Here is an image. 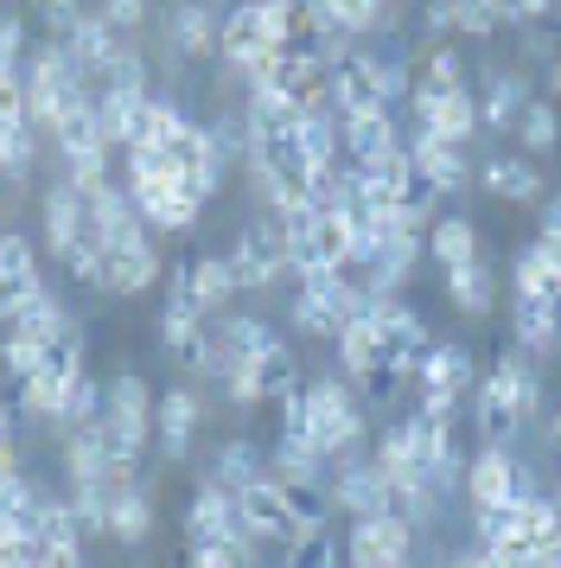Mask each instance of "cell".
Wrapping results in <instances>:
<instances>
[{
    "label": "cell",
    "instance_id": "5bb4252c",
    "mask_svg": "<svg viewBox=\"0 0 561 568\" xmlns=\"http://www.w3.org/2000/svg\"><path fill=\"white\" fill-rule=\"evenodd\" d=\"M326 498L338 517H389V486L370 460H332L326 466Z\"/></svg>",
    "mask_w": 561,
    "mask_h": 568
},
{
    "label": "cell",
    "instance_id": "ba28073f",
    "mask_svg": "<svg viewBox=\"0 0 561 568\" xmlns=\"http://www.w3.org/2000/svg\"><path fill=\"white\" fill-rule=\"evenodd\" d=\"M71 320H76V313L45 287V294H39V301L13 320V326H0V364H7V377H13V384H26V377L45 364V352L58 345V333H64Z\"/></svg>",
    "mask_w": 561,
    "mask_h": 568
},
{
    "label": "cell",
    "instance_id": "d6a6232c",
    "mask_svg": "<svg viewBox=\"0 0 561 568\" xmlns=\"http://www.w3.org/2000/svg\"><path fill=\"white\" fill-rule=\"evenodd\" d=\"M211 479H217L224 491H243V486H255V479H268V454H262L249 435H236V440H224V454H217V466H211Z\"/></svg>",
    "mask_w": 561,
    "mask_h": 568
},
{
    "label": "cell",
    "instance_id": "44dd1931",
    "mask_svg": "<svg viewBox=\"0 0 561 568\" xmlns=\"http://www.w3.org/2000/svg\"><path fill=\"white\" fill-rule=\"evenodd\" d=\"M479 185L491 199H504V205H542L549 199V185L536 173L530 154H484L479 160Z\"/></svg>",
    "mask_w": 561,
    "mask_h": 568
},
{
    "label": "cell",
    "instance_id": "7402d4cb",
    "mask_svg": "<svg viewBox=\"0 0 561 568\" xmlns=\"http://www.w3.org/2000/svg\"><path fill=\"white\" fill-rule=\"evenodd\" d=\"M166 32H173V52L185 58V64H204V58L217 52V39H224V20L211 13V0H178Z\"/></svg>",
    "mask_w": 561,
    "mask_h": 568
},
{
    "label": "cell",
    "instance_id": "60d3db41",
    "mask_svg": "<svg viewBox=\"0 0 561 568\" xmlns=\"http://www.w3.org/2000/svg\"><path fill=\"white\" fill-rule=\"evenodd\" d=\"M536 243L561 262V192H549V199H542V231H536Z\"/></svg>",
    "mask_w": 561,
    "mask_h": 568
},
{
    "label": "cell",
    "instance_id": "52a82bcc",
    "mask_svg": "<svg viewBox=\"0 0 561 568\" xmlns=\"http://www.w3.org/2000/svg\"><path fill=\"white\" fill-rule=\"evenodd\" d=\"M160 275H166V256H160V236H153L141 217L102 236V294L134 301V294H147Z\"/></svg>",
    "mask_w": 561,
    "mask_h": 568
},
{
    "label": "cell",
    "instance_id": "74e56055",
    "mask_svg": "<svg viewBox=\"0 0 561 568\" xmlns=\"http://www.w3.org/2000/svg\"><path fill=\"white\" fill-rule=\"evenodd\" d=\"M109 32H122V39H134V32L147 27V13H153V0H102V7H90Z\"/></svg>",
    "mask_w": 561,
    "mask_h": 568
},
{
    "label": "cell",
    "instance_id": "2e32d148",
    "mask_svg": "<svg viewBox=\"0 0 561 568\" xmlns=\"http://www.w3.org/2000/svg\"><path fill=\"white\" fill-rule=\"evenodd\" d=\"M408 160H415V173L440 192V199H453V192H466V180H472V160H466V141H453V134H434V129H415L408 134Z\"/></svg>",
    "mask_w": 561,
    "mask_h": 568
},
{
    "label": "cell",
    "instance_id": "f35d334b",
    "mask_svg": "<svg viewBox=\"0 0 561 568\" xmlns=\"http://www.w3.org/2000/svg\"><path fill=\"white\" fill-rule=\"evenodd\" d=\"M453 32H466V39H498L504 20H498L484 0H453Z\"/></svg>",
    "mask_w": 561,
    "mask_h": 568
},
{
    "label": "cell",
    "instance_id": "83f0119b",
    "mask_svg": "<svg viewBox=\"0 0 561 568\" xmlns=\"http://www.w3.org/2000/svg\"><path fill=\"white\" fill-rule=\"evenodd\" d=\"M510 141H517V154H555L561 148V103L555 97H530L523 103V115H517V129H510Z\"/></svg>",
    "mask_w": 561,
    "mask_h": 568
},
{
    "label": "cell",
    "instance_id": "f546056e",
    "mask_svg": "<svg viewBox=\"0 0 561 568\" xmlns=\"http://www.w3.org/2000/svg\"><path fill=\"white\" fill-rule=\"evenodd\" d=\"M326 20L338 39H370V32H389L396 27V7L389 0H326Z\"/></svg>",
    "mask_w": 561,
    "mask_h": 568
},
{
    "label": "cell",
    "instance_id": "6da1fadb",
    "mask_svg": "<svg viewBox=\"0 0 561 568\" xmlns=\"http://www.w3.org/2000/svg\"><path fill=\"white\" fill-rule=\"evenodd\" d=\"M370 435V409L357 403V389L345 377H313L294 396H280V440H300L319 460H351Z\"/></svg>",
    "mask_w": 561,
    "mask_h": 568
},
{
    "label": "cell",
    "instance_id": "ffe728a7",
    "mask_svg": "<svg viewBox=\"0 0 561 568\" xmlns=\"http://www.w3.org/2000/svg\"><path fill=\"white\" fill-rule=\"evenodd\" d=\"M472 97H479V129L510 134V129H517V115H523V103H530L536 90H530V78H523L517 64H491Z\"/></svg>",
    "mask_w": 561,
    "mask_h": 568
},
{
    "label": "cell",
    "instance_id": "ab89813d",
    "mask_svg": "<svg viewBox=\"0 0 561 568\" xmlns=\"http://www.w3.org/2000/svg\"><path fill=\"white\" fill-rule=\"evenodd\" d=\"M39 13H45V27H51V39H64V32L76 27V13H83V0H32Z\"/></svg>",
    "mask_w": 561,
    "mask_h": 568
},
{
    "label": "cell",
    "instance_id": "836d02e7",
    "mask_svg": "<svg viewBox=\"0 0 561 568\" xmlns=\"http://www.w3.org/2000/svg\"><path fill=\"white\" fill-rule=\"evenodd\" d=\"M255 377H262V403H280V396L300 389V371H294V352H287V345H268V352L255 358Z\"/></svg>",
    "mask_w": 561,
    "mask_h": 568
},
{
    "label": "cell",
    "instance_id": "4dcf8cb0",
    "mask_svg": "<svg viewBox=\"0 0 561 568\" xmlns=\"http://www.w3.org/2000/svg\"><path fill=\"white\" fill-rule=\"evenodd\" d=\"M428 256L440 268H453V262H479V224L472 217H459V211H440L428 231Z\"/></svg>",
    "mask_w": 561,
    "mask_h": 568
},
{
    "label": "cell",
    "instance_id": "b9f144b4",
    "mask_svg": "<svg viewBox=\"0 0 561 568\" xmlns=\"http://www.w3.org/2000/svg\"><path fill=\"white\" fill-rule=\"evenodd\" d=\"M0 447H20V403L0 396Z\"/></svg>",
    "mask_w": 561,
    "mask_h": 568
},
{
    "label": "cell",
    "instance_id": "8d00e7d4",
    "mask_svg": "<svg viewBox=\"0 0 561 568\" xmlns=\"http://www.w3.org/2000/svg\"><path fill=\"white\" fill-rule=\"evenodd\" d=\"M185 562L192 568H255L249 542H185Z\"/></svg>",
    "mask_w": 561,
    "mask_h": 568
},
{
    "label": "cell",
    "instance_id": "277c9868",
    "mask_svg": "<svg viewBox=\"0 0 561 568\" xmlns=\"http://www.w3.org/2000/svg\"><path fill=\"white\" fill-rule=\"evenodd\" d=\"M287 52V39H280V7H255V0H236L224 13V39H217V58H224L230 71L243 83H262L268 78V64Z\"/></svg>",
    "mask_w": 561,
    "mask_h": 568
},
{
    "label": "cell",
    "instance_id": "5b68a950",
    "mask_svg": "<svg viewBox=\"0 0 561 568\" xmlns=\"http://www.w3.org/2000/svg\"><path fill=\"white\" fill-rule=\"evenodd\" d=\"M96 428H102V454H109V460H141V454L153 447V389H147V377H134V371L109 377Z\"/></svg>",
    "mask_w": 561,
    "mask_h": 568
},
{
    "label": "cell",
    "instance_id": "ee69618b",
    "mask_svg": "<svg viewBox=\"0 0 561 568\" xmlns=\"http://www.w3.org/2000/svg\"><path fill=\"white\" fill-rule=\"evenodd\" d=\"M428 32H453V0H428Z\"/></svg>",
    "mask_w": 561,
    "mask_h": 568
},
{
    "label": "cell",
    "instance_id": "7dc6e473",
    "mask_svg": "<svg viewBox=\"0 0 561 568\" xmlns=\"http://www.w3.org/2000/svg\"><path fill=\"white\" fill-rule=\"evenodd\" d=\"M173 568H192V562H173Z\"/></svg>",
    "mask_w": 561,
    "mask_h": 568
},
{
    "label": "cell",
    "instance_id": "1f68e13d",
    "mask_svg": "<svg viewBox=\"0 0 561 568\" xmlns=\"http://www.w3.org/2000/svg\"><path fill=\"white\" fill-rule=\"evenodd\" d=\"M109 537L115 542H147L153 537V491L141 486V479L109 498Z\"/></svg>",
    "mask_w": 561,
    "mask_h": 568
},
{
    "label": "cell",
    "instance_id": "d4e9b609",
    "mask_svg": "<svg viewBox=\"0 0 561 568\" xmlns=\"http://www.w3.org/2000/svg\"><path fill=\"white\" fill-rule=\"evenodd\" d=\"M447 275V301H453L459 313H472V320H484V313L498 307V275H491V262H453V268H440Z\"/></svg>",
    "mask_w": 561,
    "mask_h": 568
},
{
    "label": "cell",
    "instance_id": "f1b7e54d",
    "mask_svg": "<svg viewBox=\"0 0 561 568\" xmlns=\"http://www.w3.org/2000/svg\"><path fill=\"white\" fill-rule=\"evenodd\" d=\"M185 282H192V301H198L211 320H217V313H230V301L243 294V287H236V275H230V256H192V262H185Z\"/></svg>",
    "mask_w": 561,
    "mask_h": 568
},
{
    "label": "cell",
    "instance_id": "cb8c5ba5",
    "mask_svg": "<svg viewBox=\"0 0 561 568\" xmlns=\"http://www.w3.org/2000/svg\"><path fill=\"white\" fill-rule=\"evenodd\" d=\"M382 364H389V352H382V326L370 320V307H364L351 326L338 333V377L357 384V377H370V371H382Z\"/></svg>",
    "mask_w": 561,
    "mask_h": 568
},
{
    "label": "cell",
    "instance_id": "7a4b0ae2",
    "mask_svg": "<svg viewBox=\"0 0 561 568\" xmlns=\"http://www.w3.org/2000/svg\"><path fill=\"white\" fill-rule=\"evenodd\" d=\"M542 409V377H536V358H523L517 345H504L498 358H491V371H484L479 384V440L484 447H510L517 440V428L530 422V415Z\"/></svg>",
    "mask_w": 561,
    "mask_h": 568
},
{
    "label": "cell",
    "instance_id": "bcb514c9",
    "mask_svg": "<svg viewBox=\"0 0 561 568\" xmlns=\"http://www.w3.org/2000/svg\"><path fill=\"white\" fill-rule=\"evenodd\" d=\"M549 78H555V103H561V64H555V71H549Z\"/></svg>",
    "mask_w": 561,
    "mask_h": 568
},
{
    "label": "cell",
    "instance_id": "ac0fdd59",
    "mask_svg": "<svg viewBox=\"0 0 561 568\" xmlns=\"http://www.w3.org/2000/svg\"><path fill=\"white\" fill-rule=\"evenodd\" d=\"M408 134L396 129V115L389 109H351V115H338V148H345V166H370V160L396 154Z\"/></svg>",
    "mask_w": 561,
    "mask_h": 568
},
{
    "label": "cell",
    "instance_id": "e0dca14e",
    "mask_svg": "<svg viewBox=\"0 0 561 568\" xmlns=\"http://www.w3.org/2000/svg\"><path fill=\"white\" fill-rule=\"evenodd\" d=\"M39 231H45L51 256H71L76 243L90 236V205H83V192L71 180H51L39 192Z\"/></svg>",
    "mask_w": 561,
    "mask_h": 568
},
{
    "label": "cell",
    "instance_id": "9c48e42d",
    "mask_svg": "<svg viewBox=\"0 0 561 568\" xmlns=\"http://www.w3.org/2000/svg\"><path fill=\"white\" fill-rule=\"evenodd\" d=\"M287 268H294L287 224H280L275 211L249 217V224L236 231V243H230V275H236V287H243V294H262V287H275Z\"/></svg>",
    "mask_w": 561,
    "mask_h": 568
},
{
    "label": "cell",
    "instance_id": "8fae6325",
    "mask_svg": "<svg viewBox=\"0 0 561 568\" xmlns=\"http://www.w3.org/2000/svg\"><path fill=\"white\" fill-rule=\"evenodd\" d=\"M345 562L351 568H415V530L402 517H351Z\"/></svg>",
    "mask_w": 561,
    "mask_h": 568
},
{
    "label": "cell",
    "instance_id": "3957f363",
    "mask_svg": "<svg viewBox=\"0 0 561 568\" xmlns=\"http://www.w3.org/2000/svg\"><path fill=\"white\" fill-rule=\"evenodd\" d=\"M402 97H415V78L396 52H364L351 45L345 58H332V109L351 115V109H396Z\"/></svg>",
    "mask_w": 561,
    "mask_h": 568
},
{
    "label": "cell",
    "instance_id": "d6986e66",
    "mask_svg": "<svg viewBox=\"0 0 561 568\" xmlns=\"http://www.w3.org/2000/svg\"><path fill=\"white\" fill-rule=\"evenodd\" d=\"M249 524L236 517V491H224L217 479H198V491L185 498V542H230Z\"/></svg>",
    "mask_w": 561,
    "mask_h": 568
},
{
    "label": "cell",
    "instance_id": "d590c367",
    "mask_svg": "<svg viewBox=\"0 0 561 568\" xmlns=\"http://www.w3.org/2000/svg\"><path fill=\"white\" fill-rule=\"evenodd\" d=\"M102 396H109V389H102L96 377H83V384L71 389V403H64V415H58V428H51V435H71V428L102 422Z\"/></svg>",
    "mask_w": 561,
    "mask_h": 568
},
{
    "label": "cell",
    "instance_id": "681fc988",
    "mask_svg": "<svg viewBox=\"0 0 561 568\" xmlns=\"http://www.w3.org/2000/svg\"><path fill=\"white\" fill-rule=\"evenodd\" d=\"M0 7H7V0H0Z\"/></svg>",
    "mask_w": 561,
    "mask_h": 568
},
{
    "label": "cell",
    "instance_id": "9a60e30c",
    "mask_svg": "<svg viewBox=\"0 0 561 568\" xmlns=\"http://www.w3.org/2000/svg\"><path fill=\"white\" fill-rule=\"evenodd\" d=\"M198 422H204V403L192 384H173L160 403H153V447H160V460L178 466L192 460V440H198Z\"/></svg>",
    "mask_w": 561,
    "mask_h": 568
},
{
    "label": "cell",
    "instance_id": "7bdbcfd3",
    "mask_svg": "<svg viewBox=\"0 0 561 568\" xmlns=\"http://www.w3.org/2000/svg\"><path fill=\"white\" fill-rule=\"evenodd\" d=\"M440 568H491V556H484L479 542H472V549H453V556H447Z\"/></svg>",
    "mask_w": 561,
    "mask_h": 568
},
{
    "label": "cell",
    "instance_id": "c3c4849f",
    "mask_svg": "<svg viewBox=\"0 0 561 568\" xmlns=\"http://www.w3.org/2000/svg\"><path fill=\"white\" fill-rule=\"evenodd\" d=\"M389 7H402V0H389Z\"/></svg>",
    "mask_w": 561,
    "mask_h": 568
},
{
    "label": "cell",
    "instance_id": "7c38bea8",
    "mask_svg": "<svg viewBox=\"0 0 561 568\" xmlns=\"http://www.w3.org/2000/svg\"><path fill=\"white\" fill-rule=\"evenodd\" d=\"M39 294H45V275H39V250H32V236L0 231V326H13Z\"/></svg>",
    "mask_w": 561,
    "mask_h": 568
},
{
    "label": "cell",
    "instance_id": "4316f807",
    "mask_svg": "<svg viewBox=\"0 0 561 568\" xmlns=\"http://www.w3.org/2000/svg\"><path fill=\"white\" fill-rule=\"evenodd\" d=\"M459 90H472V71H466L459 45H434L421 58V78H415V103H440V97H459Z\"/></svg>",
    "mask_w": 561,
    "mask_h": 568
},
{
    "label": "cell",
    "instance_id": "4fadbf2b",
    "mask_svg": "<svg viewBox=\"0 0 561 568\" xmlns=\"http://www.w3.org/2000/svg\"><path fill=\"white\" fill-rule=\"evenodd\" d=\"M523 486V466H517V454L510 447H479L472 460H466V505H472V517L479 511H504Z\"/></svg>",
    "mask_w": 561,
    "mask_h": 568
},
{
    "label": "cell",
    "instance_id": "e575fe53",
    "mask_svg": "<svg viewBox=\"0 0 561 568\" xmlns=\"http://www.w3.org/2000/svg\"><path fill=\"white\" fill-rule=\"evenodd\" d=\"M338 556H345V537H332V524H326V530H313V537L287 542V549H280V568H338Z\"/></svg>",
    "mask_w": 561,
    "mask_h": 568
},
{
    "label": "cell",
    "instance_id": "603a6c76",
    "mask_svg": "<svg viewBox=\"0 0 561 568\" xmlns=\"http://www.w3.org/2000/svg\"><path fill=\"white\" fill-rule=\"evenodd\" d=\"M510 345H517L523 358H549V352H561L555 301H510Z\"/></svg>",
    "mask_w": 561,
    "mask_h": 568
},
{
    "label": "cell",
    "instance_id": "484cf974",
    "mask_svg": "<svg viewBox=\"0 0 561 568\" xmlns=\"http://www.w3.org/2000/svg\"><path fill=\"white\" fill-rule=\"evenodd\" d=\"M415 129H434V134H453V141H472L479 134V97L472 90H459V97H440V103H415Z\"/></svg>",
    "mask_w": 561,
    "mask_h": 568
},
{
    "label": "cell",
    "instance_id": "8992f818",
    "mask_svg": "<svg viewBox=\"0 0 561 568\" xmlns=\"http://www.w3.org/2000/svg\"><path fill=\"white\" fill-rule=\"evenodd\" d=\"M479 389V364L466 345H447V338H434L421 364H415V415H434V422H453L459 403Z\"/></svg>",
    "mask_w": 561,
    "mask_h": 568
},
{
    "label": "cell",
    "instance_id": "30bf717a",
    "mask_svg": "<svg viewBox=\"0 0 561 568\" xmlns=\"http://www.w3.org/2000/svg\"><path fill=\"white\" fill-rule=\"evenodd\" d=\"M236 517L249 524L255 542H275V549L313 537V530H326V524H313V517L294 505V491L280 486V479H255V486L236 491Z\"/></svg>",
    "mask_w": 561,
    "mask_h": 568
},
{
    "label": "cell",
    "instance_id": "f6af8a7d",
    "mask_svg": "<svg viewBox=\"0 0 561 568\" xmlns=\"http://www.w3.org/2000/svg\"><path fill=\"white\" fill-rule=\"evenodd\" d=\"M549 27H555V32H561V0H555V13H549Z\"/></svg>",
    "mask_w": 561,
    "mask_h": 568
}]
</instances>
